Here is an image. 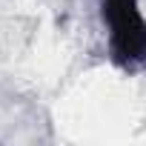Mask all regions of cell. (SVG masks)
I'll list each match as a JSON object with an SVG mask.
<instances>
[{
	"mask_svg": "<svg viewBox=\"0 0 146 146\" xmlns=\"http://www.w3.org/2000/svg\"><path fill=\"white\" fill-rule=\"evenodd\" d=\"M103 20L109 23L112 52L120 63H137L146 57V20L137 0H103Z\"/></svg>",
	"mask_w": 146,
	"mask_h": 146,
	"instance_id": "cell-1",
	"label": "cell"
}]
</instances>
